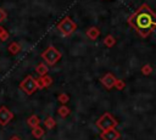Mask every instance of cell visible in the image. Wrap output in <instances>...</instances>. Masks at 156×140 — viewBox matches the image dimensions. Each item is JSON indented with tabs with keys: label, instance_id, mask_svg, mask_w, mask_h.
<instances>
[{
	"label": "cell",
	"instance_id": "obj_20",
	"mask_svg": "<svg viewBox=\"0 0 156 140\" xmlns=\"http://www.w3.org/2000/svg\"><path fill=\"white\" fill-rule=\"evenodd\" d=\"M6 17H7L6 11H5L4 9H1V7H0V22H2L4 19H6Z\"/></svg>",
	"mask_w": 156,
	"mask_h": 140
},
{
	"label": "cell",
	"instance_id": "obj_7",
	"mask_svg": "<svg viewBox=\"0 0 156 140\" xmlns=\"http://www.w3.org/2000/svg\"><path fill=\"white\" fill-rule=\"evenodd\" d=\"M12 113L5 107V106H2V107H0V124L1 125H5V124H7L11 119H12Z\"/></svg>",
	"mask_w": 156,
	"mask_h": 140
},
{
	"label": "cell",
	"instance_id": "obj_1",
	"mask_svg": "<svg viewBox=\"0 0 156 140\" xmlns=\"http://www.w3.org/2000/svg\"><path fill=\"white\" fill-rule=\"evenodd\" d=\"M128 23L143 38H146L156 28V13L144 4L129 17Z\"/></svg>",
	"mask_w": 156,
	"mask_h": 140
},
{
	"label": "cell",
	"instance_id": "obj_14",
	"mask_svg": "<svg viewBox=\"0 0 156 140\" xmlns=\"http://www.w3.org/2000/svg\"><path fill=\"white\" fill-rule=\"evenodd\" d=\"M27 123H28V125H29V127H32V128H34V127H37V125H39V118H38L37 116H30V117L28 118V121H27Z\"/></svg>",
	"mask_w": 156,
	"mask_h": 140
},
{
	"label": "cell",
	"instance_id": "obj_19",
	"mask_svg": "<svg viewBox=\"0 0 156 140\" xmlns=\"http://www.w3.org/2000/svg\"><path fill=\"white\" fill-rule=\"evenodd\" d=\"M151 72H152V68H151L150 65H145V66L141 68V73H143L144 75H149Z\"/></svg>",
	"mask_w": 156,
	"mask_h": 140
},
{
	"label": "cell",
	"instance_id": "obj_23",
	"mask_svg": "<svg viewBox=\"0 0 156 140\" xmlns=\"http://www.w3.org/2000/svg\"><path fill=\"white\" fill-rule=\"evenodd\" d=\"M10 140H21V139H20L18 136H16V135H15V136H12V138H11Z\"/></svg>",
	"mask_w": 156,
	"mask_h": 140
},
{
	"label": "cell",
	"instance_id": "obj_9",
	"mask_svg": "<svg viewBox=\"0 0 156 140\" xmlns=\"http://www.w3.org/2000/svg\"><path fill=\"white\" fill-rule=\"evenodd\" d=\"M38 85H39V88H48L50 84H51V82H52V79H51V77H49V75H41L38 80Z\"/></svg>",
	"mask_w": 156,
	"mask_h": 140
},
{
	"label": "cell",
	"instance_id": "obj_2",
	"mask_svg": "<svg viewBox=\"0 0 156 140\" xmlns=\"http://www.w3.org/2000/svg\"><path fill=\"white\" fill-rule=\"evenodd\" d=\"M76 28H77V24H76L69 17H65V18L57 24V30H58L62 35H65V37L72 34V33L76 30Z\"/></svg>",
	"mask_w": 156,
	"mask_h": 140
},
{
	"label": "cell",
	"instance_id": "obj_5",
	"mask_svg": "<svg viewBox=\"0 0 156 140\" xmlns=\"http://www.w3.org/2000/svg\"><path fill=\"white\" fill-rule=\"evenodd\" d=\"M96 125H98L99 129H101V130L104 131V130L115 128V127L117 125V121H116L110 113H105V114L96 122Z\"/></svg>",
	"mask_w": 156,
	"mask_h": 140
},
{
	"label": "cell",
	"instance_id": "obj_11",
	"mask_svg": "<svg viewBox=\"0 0 156 140\" xmlns=\"http://www.w3.org/2000/svg\"><path fill=\"white\" fill-rule=\"evenodd\" d=\"M115 44H116L115 37H112V35H106V37H105V39H104V45H105V46L112 47Z\"/></svg>",
	"mask_w": 156,
	"mask_h": 140
},
{
	"label": "cell",
	"instance_id": "obj_10",
	"mask_svg": "<svg viewBox=\"0 0 156 140\" xmlns=\"http://www.w3.org/2000/svg\"><path fill=\"white\" fill-rule=\"evenodd\" d=\"M100 34V30L96 28V27H90L88 30H87V37L91 40H95Z\"/></svg>",
	"mask_w": 156,
	"mask_h": 140
},
{
	"label": "cell",
	"instance_id": "obj_4",
	"mask_svg": "<svg viewBox=\"0 0 156 140\" xmlns=\"http://www.w3.org/2000/svg\"><path fill=\"white\" fill-rule=\"evenodd\" d=\"M20 86H21V89H22L26 94H28V95H32V94L39 88L37 79H34L32 75H27V77L21 82Z\"/></svg>",
	"mask_w": 156,
	"mask_h": 140
},
{
	"label": "cell",
	"instance_id": "obj_15",
	"mask_svg": "<svg viewBox=\"0 0 156 140\" xmlns=\"http://www.w3.org/2000/svg\"><path fill=\"white\" fill-rule=\"evenodd\" d=\"M32 134L37 138V139H39V138H41L43 135H44V130L39 127V125H37V127H34L33 128V130H32Z\"/></svg>",
	"mask_w": 156,
	"mask_h": 140
},
{
	"label": "cell",
	"instance_id": "obj_22",
	"mask_svg": "<svg viewBox=\"0 0 156 140\" xmlns=\"http://www.w3.org/2000/svg\"><path fill=\"white\" fill-rule=\"evenodd\" d=\"M115 86H117V89H119V90H121V89H123V88H124V83H123V82H121V80H117V82H116V84H115Z\"/></svg>",
	"mask_w": 156,
	"mask_h": 140
},
{
	"label": "cell",
	"instance_id": "obj_8",
	"mask_svg": "<svg viewBox=\"0 0 156 140\" xmlns=\"http://www.w3.org/2000/svg\"><path fill=\"white\" fill-rule=\"evenodd\" d=\"M118 136H119L118 131H116L113 128L107 129V130H104L102 134H101V138H102L104 140H117Z\"/></svg>",
	"mask_w": 156,
	"mask_h": 140
},
{
	"label": "cell",
	"instance_id": "obj_3",
	"mask_svg": "<svg viewBox=\"0 0 156 140\" xmlns=\"http://www.w3.org/2000/svg\"><path fill=\"white\" fill-rule=\"evenodd\" d=\"M43 60L48 63V65H55L56 62H58V60L61 58V52L58 50H56L54 46H49L43 54H41Z\"/></svg>",
	"mask_w": 156,
	"mask_h": 140
},
{
	"label": "cell",
	"instance_id": "obj_16",
	"mask_svg": "<svg viewBox=\"0 0 156 140\" xmlns=\"http://www.w3.org/2000/svg\"><path fill=\"white\" fill-rule=\"evenodd\" d=\"M7 39H9V32L4 27L0 26V40L1 41H6Z\"/></svg>",
	"mask_w": 156,
	"mask_h": 140
},
{
	"label": "cell",
	"instance_id": "obj_21",
	"mask_svg": "<svg viewBox=\"0 0 156 140\" xmlns=\"http://www.w3.org/2000/svg\"><path fill=\"white\" fill-rule=\"evenodd\" d=\"M58 100H60V102L65 103V102H67V101H68V96H67L66 94H61V95L58 96Z\"/></svg>",
	"mask_w": 156,
	"mask_h": 140
},
{
	"label": "cell",
	"instance_id": "obj_18",
	"mask_svg": "<svg viewBox=\"0 0 156 140\" xmlns=\"http://www.w3.org/2000/svg\"><path fill=\"white\" fill-rule=\"evenodd\" d=\"M44 123H45V125H46L49 129H52V128L55 127V121H54V118H51V117H48Z\"/></svg>",
	"mask_w": 156,
	"mask_h": 140
},
{
	"label": "cell",
	"instance_id": "obj_12",
	"mask_svg": "<svg viewBox=\"0 0 156 140\" xmlns=\"http://www.w3.org/2000/svg\"><path fill=\"white\" fill-rule=\"evenodd\" d=\"M9 51L12 54V55H16V54H18L20 51H21V46H20V44L18 43H11L10 45H9Z\"/></svg>",
	"mask_w": 156,
	"mask_h": 140
},
{
	"label": "cell",
	"instance_id": "obj_13",
	"mask_svg": "<svg viewBox=\"0 0 156 140\" xmlns=\"http://www.w3.org/2000/svg\"><path fill=\"white\" fill-rule=\"evenodd\" d=\"M35 71H37V73L41 77V75H45V74L48 73V67H46V65H44V63H39V65L37 66Z\"/></svg>",
	"mask_w": 156,
	"mask_h": 140
},
{
	"label": "cell",
	"instance_id": "obj_6",
	"mask_svg": "<svg viewBox=\"0 0 156 140\" xmlns=\"http://www.w3.org/2000/svg\"><path fill=\"white\" fill-rule=\"evenodd\" d=\"M100 82L105 85V88H106V89H111V88H113V86H115V84H116L117 79H116V77H115L112 73H106V74L100 79Z\"/></svg>",
	"mask_w": 156,
	"mask_h": 140
},
{
	"label": "cell",
	"instance_id": "obj_17",
	"mask_svg": "<svg viewBox=\"0 0 156 140\" xmlns=\"http://www.w3.org/2000/svg\"><path fill=\"white\" fill-rule=\"evenodd\" d=\"M68 113H69V108H68L67 106H63V105H62V106L58 108V114H60L61 117H67Z\"/></svg>",
	"mask_w": 156,
	"mask_h": 140
}]
</instances>
